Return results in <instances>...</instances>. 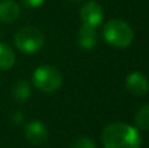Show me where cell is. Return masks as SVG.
<instances>
[{"mask_svg": "<svg viewBox=\"0 0 149 148\" xmlns=\"http://www.w3.org/2000/svg\"><path fill=\"white\" fill-rule=\"evenodd\" d=\"M101 138L105 148H140L141 146L139 130L123 122L107 125L103 128Z\"/></svg>", "mask_w": 149, "mask_h": 148, "instance_id": "obj_1", "label": "cell"}, {"mask_svg": "<svg viewBox=\"0 0 149 148\" xmlns=\"http://www.w3.org/2000/svg\"><path fill=\"white\" fill-rule=\"evenodd\" d=\"M103 38L109 45L118 49H124L130 46L134 41V30L123 20L114 18L103 26Z\"/></svg>", "mask_w": 149, "mask_h": 148, "instance_id": "obj_2", "label": "cell"}, {"mask_svg": "<svg viewBox=\"0 0 149 148\" xmlns=\"http://www.w3.org/2000/svg\"><path fill=\"white\" fill-rule=\"evenodd\" d=\"M15 46L24 54H34L45 45V36L36 26L21 28L13 37Z\"/></svg>", "mask_w": 149, "mask_h": 148, "instance_id": "obj_3", "label": "cell"}, {"mask_svg": "<svg viewBox=\"0 0 149 148\" xmlns=\"http://www.w3.org/2000/svg\"><path fill=\"white\" fill-rule=\"evenodd\" d=\"M63 77L58 68L52 66H39L33 72V84L45 93H52L62 87Z\"/></svg>", "mask_w": 149, "mask_h": 148, "instance_id": "obj_4", "label": "cell"}, {"mask_svg": "<svg viewBox=\"0 0 149 148\" xmlns=\"http://www.w3.org/2000/svg\"><path fill=\"white\" fill-rule=\"evenodd\" d=\"M80 18L82 24L97 28L103 20V9L97 1H88L80 9Z\"/></svg>", "mask_w": 149, "mask_h": 148, "instance_id": "obj_5", "label": "cell"}, {"mask_svg": "<svg viewBox=\"0 0 149 148\" xmlns=\"http://www.w3.org/2000/svg\"><path fill=\"white\" fill-rule=\"evenodd\" d=\"M24 135L29 143L42 144L49 138V130H47L46 125L41 121H31V122L26 123Z\"/></svg>", "mask_w": 149, "mask_h": 148, "instance_id": "obj_6", "label": "cell"}, {"mask_svg": "<svg viewBox=\"0 0 149 148\" xmlns=\"http://www.w3.org/2000/svg\"><path fill=\"white\" fill-rule=\"evenodd\" d=\"M126 88L131 94L139 97V96H143V94H145L148 92L149 81H148L147 76H145L143 72L135 71V72H131L127 75Z\"/></svg>", "mask_w": 149, "mask_h": 148, "instance_id": "obj_7", "label": "cell"}, {"mask_svg": "<svg viewBox=\"0 0 149 148\" xmlns=\"http://www.w3.org/2000/svg\"><path fill=\"white\" fill-rule=\"evenodd\" d=\"M97 31L94 26L82 24L77 33V45L84 50H92L97 45Z\"/></svg>", "mask_w": 149, "mask_h": 148, "instance_id": "obj_8", "label": "cell"}, {"mask_svg": "<svg viewBox=\"0 0 149 148\" xmlns=\"http://www.w3.org/2000/svg\"><path fill=\"white\" fill-rule=\"evenodd\" d=\"M20 16V5L15 0H0V22L12 24Z\"/></svg>", "mask_w": 149, "mask_h": 148, "instance_id": "obj_9", "label": "cell"}, {"mask_svg": "<svg viewBox=\"0 0 149 148\" xmlns=\"http://www.w3.org/2000/svg\"><path fill=\"white\" fill-rule=\"evenodd\" d=\"M12 98L16 102H25L26 100L30 98L31 96V88L30 84L26 80H18L13 84L12 87Z\"/></svg>", "mask_w": 149, "mask_h": 148, "instance_id": "obj_10", "label": "cell"}, {"mask_svg": "<svg viewBox=\"0 0 149 148\" xmlns=\"http://www.w3.org/2000/svg\"><path fill=\"white\" fill-rule=\"evenodd\" d=\"M16 55L12 47L8 46L4 42H0V70L7 71L15 66Z\"/></svg>", "mask_w": 149, "mask_h": 148, "instance_id": "obj_11", "label": "cell"}, {"mask_svg": "<svg viewBox=\"0 0 149 148\" xmlns=\"http://www.w3.org/2000/svg\"><path fill=\"white\" fill-rule=\"evenodd\" d=\"M135 127L141 131H149V104L141 106L135 114Z\"/></svg>", "mask_w": 149, "mask_h": 148, "instance_id": "obj_12", "label": "cell"}, {"mask_svg": "<svg viewBox=\"0 0 149 148\" xmlns=\"http://www.w3.org/2000/svg\"><path fill=\"white\" fill-rule=\"evenodd\" d=\"M70 148H97V147H95L94 142H93L92 139L82 136V138L76 139V140L71 144Z\"/></svg>", "mask_w": 149, "mask_h": 148, "instance_id": "obj_13", "label": "cell"}, {"mask_svg": "<svg viewBox=\"0 0 149 148\" xmlns=\"http://www.w3.org/2000/svg\"><path fill=\"white\" fill-rule=\"evenodd\" d=\"M26 7L29 8H38L45 3V0H21Z\"/></svg>", "mask_w": 149, "mask_h": 148, "instance_id": "obj_14", "label": "cell"}, {"mask_svg": "<svg viewBox=\"0 0 149 148\" xmlns=\"http://www.w3.org/2000/svg\"><path fill=\"white\" fill-rule=\"evenodd\" d=\"M13 121H15L16 123H21L24 121V114L21 112H17L16 114H13Z\"/></svg>", "mask_w": 149, "mask_h": 148, "instance_id": "obj_15", "label": "cell"}, {"mask_svg": "<svg viewBox=\"0 0 149 148\" xmlns=\"http://www.w3.org/2000/svg\"><path fill=\"white\" fill-rule=\"evenodd\" d=\"M70 1H81V0H70Z\"/></svg>", "mask_w": 149, "mask_h": 148, "instance_id": "obj_16", "label": "cell"}]
</instances>
